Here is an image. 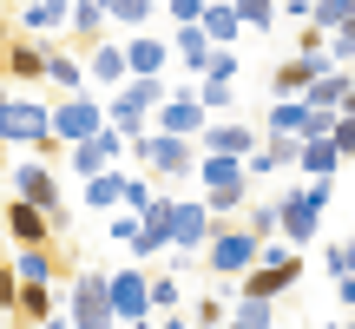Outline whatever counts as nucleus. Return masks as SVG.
I'll return each instance as SVG.
<instances>
[{"label": "nucleus", "instance_id": "nucleus-23", "mask_svg": "<svg viewBox=\"0 0 355 329\" xmlns=\"http://www.w3.org/2000/svg\"><path fill=\"white\" fill-rule=\"evenodd\" d=\"M99 20H105V7H99V0H86V7H73V26H79V33H92Z\"/></svg>", "mask_w": 355, "mask_h": 329}, {"label": "nucleus", "instance_id": "nucleus-4", "mask_svg": "<svg viewBox=\"0 0 355 329\" xmlns=\"http://www.w3.org/2000/svg\"><path fill=\"white\" fill-rule=\"evenodd\" d=\"M7 237H13V244H46V237H53V217H46V204H33V198H13V204H7Z\"/></svg>", "mask_w": 355, "mask_h": 329}, {"label": "nucleus", "instance_id": "nucleus-8", "mask_svg": "<svg viewBox=\"0 0 355 329\" xmlns=\"http://www.w3.org/2000/svg\"><path fill=\"white\" fill-rule=\"evenodd\" d=\"M316 211H322V185H309V191H290V204H283V230H290V237H309V230H316Z\"/></svg>", "mask_w": 355, "mask_h": 329}, {"label": "nucleus", "instance_id": "nucleus-29", "mask_svg": "<svg viewBox=\"0 0 355 329\" xmlns=\"http://www.w3.org/2000/svg\"><path fill=\"white\" fill-rule=\"evenodd\" d=\"M0 99H7V79H0Z\"/></svg>", "mask_w": 355, "mask_h": 329}, {"label": "nucleus", "instance_id": "nucleus-12", "mask_svg": "<svg viewBox=\"0 0 355 329\" xmlns=\"http://www.w3.org/2000/svg\"><path fill=\"white\" fill-rule=\"evenodd\" d=\"M112 152H119V139H112V132H99V139H79L73 145V164H79V171H105V164H112Z\"/></svg>", "mask_w": 355, "mask_h": 329}, {"label": "nucleus", "instance_id": "nucleus-14", "mask_svg": "<svg viewBox=\"0 0 355 329\" xmlns=\"http://www.w3.org/2000/svg\"><path fill=\"white\" fill-rule=\"evenodd\" d=\"M204 185H211V191H243L237 158H224V152H217V158H204Z\"/></svg>", "mask_w": 355, "mask_h": 329}, {"label": "nucleus", "instance_id": "nucleus-31", "mask_svg": "<svg viewBox=\"0 0 355 329\" xmlns=\"http://www.w3.org/2000/svg\"><path fill=\"white\" fill-rule=\"evenodd\" d=\"M40 329H60V323H40Z\"/></svg>", "mask_w": 355, "mask_h": 329}, {"label": "nucleus", "instance_id": "nucleus-27", "mask_svg": "<svg viewBox=\"0 0 355 329\" xmlns=\"http://www.w3.org/2000/svg\"><path fill=\"white\" fill-rule=\"evenodd\" d=\"M336 152H355V119H349V126H336Z\"/></svg>", "mask_w": 355, "mask_h": 329}, {"label": "nucleus", "instance_id": "nucleus-9", "mask_svg": "<svg viewBox=\"0 0 355 329\" xmlns=\"http://www.w3.org/2000/svg\"><path fill=\"white\" fill-rule=\"evenodd\" d=\"M145 164H152V171H184L191 145L178 139V132H158V139H145Z\"/></svg>", "mask_w": 355, "mask_h": 329}, {"label": "nucleus", "instance_id": "nucleus-20", "mask_svg": "<svg viewBox=\"0 0 355 329\" xmlns=\"http://www.w3.org/2000/svg\"><path fill=\"white\" fill-rule=\"evenodd\" d=\"M158 60H165V47H152V40L132 47V66H139V73H158Z\"/></svg>", "mask_w": 355, "mask_h": 329}, {"label": "nucleus", "instance_id": "nucleus-18", "mask_svg": "<svg viewBox=\"0 0 355 329\" xmlns=\"http://www.w3.org/2000/svg\"><path fill=\"white\" fill-rule=\"evenodd\" d=\"M191 126H198V106H184V99H178L171 112H165V132H178V139H184Z\"/></svg>", "mask_w": 355, "mask_h": 329}, {"label": "nucleus", "instance_id": "nucleus-21", "mask_svg": "<svg viewBox=\"0 0 355 329\" xmlns=\"http://www.w3.org/2000/svg\"><path fill=\"white\" fill-rule=\"evenodd\" d=\"M92 73H99V79H119V73H125V60H119L112 47H99V53H92Z\"/></svg>", "mask_w": 355, "mask_h": 329}, {"label": "nucleus", "instance_id": "nucleus-10", "mask_svg": "<svg viewBox=\"0 0 355 329\" xmlns=\"http://www.w3.org/2000/svg\"><path fill=\"white\" fill-rule=\"evenodd\" d=\"M13 191H20V198H33V204H60V191H53V171L46 164H20V171H13Z\"/></svg>", "mask_w": 355, "mask_h": 329}, {"label": "nucleus", "instance_id": "nucleus-17", "mask_svg": "<svg viewBox=\"0 0 355 329\" xmlns=\"http://www.w3.org/2000/svg\"><path fill=\"white\" fill-rule=\"evenodd\" d=\"M198 20H204V33H211V40H230V33H237V13H224V7H217V13H198Z\"/></svg>", "mask_w": 355, "mask_h": 329}, {"label": "nucleus", "instance_id": "nucleus-15", "mask_svg": "<svg viewBox=\"0 0 355 329\" xmlns=\"http://www.w3.org/2000/svg\"><path fill=\"white\" fill-rule=\"evenodd\" d=\"M204 145H211V152H224V158H243V152H250V126H217Z\"/></svg>", "mask_w": 355, "mask_h": 329}, {"label": "nucleus", "instance_id": "nucleus-26", "mask_svg": "<svg viewBox=\"0 0 355 329\" xmlns=\"http://www.w3.org/2000/svg\"><path fill=\"white\" fill-rule=\"evenodd\" d=\"M165 303H178V283L158 277V283H152V310H165Z\"/></svg>", "mask_w": 355, "mask_h": 329}, {"label": "nucleus", "instance_id": "nucleus-2", "mask_svg": "<svg viewBox=\"0 0 355 329\" xmlns=\"http://www.w3.org/2000/svg\"><path fill=\"white\" fill-rule=\"evenodd\" d=\"M119 310H112V283L105 277H79L73 283V329H112Z\"/></svg>", "mask_w": 355, "mask_h": 329}, {"label": "nucleus", "instance_id": "nucleus-3", "mask_svg": "<svg viewBox=\"0 0 355 329\" xmlns=\"http://www.w3.org/2000/svg\"><path fill=\"white\" fill-rule=\"evenodd\" d=\"M257 257H263V244H257L250 230H224V237H211V270H217V277H237V270H250Z\"/></svg>", "mask_w": 355, "mask_h": 329}, {"label": "nucleus", "instance_id": "nucleus-30", "mask_svg": "<svg viewBox=\"0 0 355 329\" xmlns=\"http://www.w3.org/2000/svg\"><path fill=\"white\" fill-rule=\"evenodd\" d=\"M0 40H7V20H0Z\"/></svg>", "mask_w": 355, "mask_h": 329}, {"label": "nucleus", "instance_id": "nucleus-25", "mask_svg": "<svg viewBox=\"0 0 355 329\" xmlns=\"http://www.w3.org/2000/svg\"><path fill=\"white\" fill-rule=\"evenodd\" d=\"M13 296H20V277H13V264H0V310H13Z\"/></svg>", "mask_w": 355, "mask_h": 329}, {"label": "nucleus", "instance_id": "nucleus-28", "mask_svg": "<svg viewBox=\"0 0 355 329\" xmlns=\"http://www.w3.org/2000/svg\"><path fill=\"white\" fill-rule=\"evenodd\" d=\"M204 13V0H178V20H198Z\"/></svg>", "mask_w": 355, "mask_h": 329}, {"label": "nucleus", "instance_id": "nucleus-6", "mask_svg": "<svg viewBox=\"0 0 355 329\" xmlns=\"http://www.w3.org/2000/svg\"><path fill=\"white\" fill-rule=\"evenodd\" d=\"M99 132V106H86V99H66L60 112H53V139H92Z\"/></svg>", "mask_w": 355, "mask_h": 329}, {"label": "nucleus", "instance_id": "nucleus-11", "mask_svg": "<svg viewBox=\"0 0 355 329\" xmlns=\"http://www.w3.org/2000/svg\"><path fill=\"white\" fill-rule=\"evenodd\" d=\"M204 230H211V224H204L198 204H171V244H178V251H198Z\"/></svg>", "mask_w": 355, "mask_h": 329}, {"label": "nucleus", "instance_id": "nucleus-5", "mask_svg": "<svg viewBox=\"0 0 355 329\" xmlns=\"http://www.w3.org/2000/svg\"><path fill=\"white\" fill-rule=\"evenodd\" d=\"M46 73V47H33V40H0V79H40Z\"/></svg>", "mask_w": 355, "mask_h": 329}, {"label": "nucleus", "instance_id": "nucleus-32", "mask_svg": "<svg viewBox=\"0 0 355 329\" xmlns=\"http://www.w3.org/2000/svg\"><path fill=\"white\" fill-rule=\"evenodd\" d=\"M230 329H243V323H230Z\"/></svg>", "mask_w": 355, "mask_h": 329}, {"label": "nucleus", "instance_id": "nucleus-16", "mask_svg": "<svg viewBox=\"0 0 355 329\" xmlns=\"http://www.w3.org/2000/svg\"><path fill=\"white\" fill-rule=\"evenodd\" d=\"M355 20V0H316V26H343Z\"/></svg>", "mask_w": 355, "mask_h": 329}, {"label": "nucleus", "instance_id": "nucleus-7", "mask_svg": "<svg viewBox=\"0 0 355 329\" xmlns=\"http://www.w3.org/2000/svg\"><path fill=\"white\" fill-rule=\"evenodd\" d=\"M112 283V310L119 317H145V310H152V283L139 277V270H119V277H105Z\"/></svg>", "mask_w": 355, "mask_h": 329}, {"label": "nucleus", "instance_id": "nucleus-19", "mask_svg": "<svg viewBox=\"0 0 355 329\" xmlns=\"http://www.w3.org/2000/svg\"><path fill=\"white\" fill-rule=\"evenodd\" d=\"M329 164H336V145H303V171H329Z\"/></svg>", "mask_w": 355, "mask_h": 329}, {"label": "nucleus", "instance_id": "nucleus-1", "mask_svg": "<svg viewBox=\"0 0 355 329\" xmlns=\"http://www.w3.org/2000/svg\"><path fill=\"white\" fill-rule=\"evenodd\" d=\"M53 132V112L40 99H0V139L7 145H40Z\"/></svg>", "mask_w": 355, "mask_h": 329}, {"label": "nucleus", "instance_id": "nucleus-22", "mask_svg": "<svg viewBox=\"0 0 355 329\" xmlns=\"http://www.w3.org/2000/svg\"><path fill=\"white\" fill-rule=\"evenodd\" d=\"M46 79H60V86H79V66L60 60V53H46Z\"/></svg>", "mask_w": 355, "mask_h": 329}, {"label": "nucleus", "instance_id": "nucleus-24", "mask_svg": "<svg viewBox=\"0 0 355 329\" xmlns=\"http://www.w3.org/2000/svg\"><path fill=\"white\" fill-rule=\"evenodd\" d=\"M237 13H243V20H257V26H270V13H277V7H270V0H237Z\"/></svg>", "mask_w": 355, "mask_h": 329}, {"label": "nucleus", "instance_id": "nucleus-13", "mask_svg": "<svg viewBox=\"0 0 355 329\" xmlns=\"http://www.w3.org/2000/svg\"><path fill=\"white\" fill-rule=\"evenodd\" d=\"M13 317H20V323H46L53 317V296H46V283H20V296H13Z\"/></svg>", "mask_w": 355, "mask_h": 329}]
</instances>
